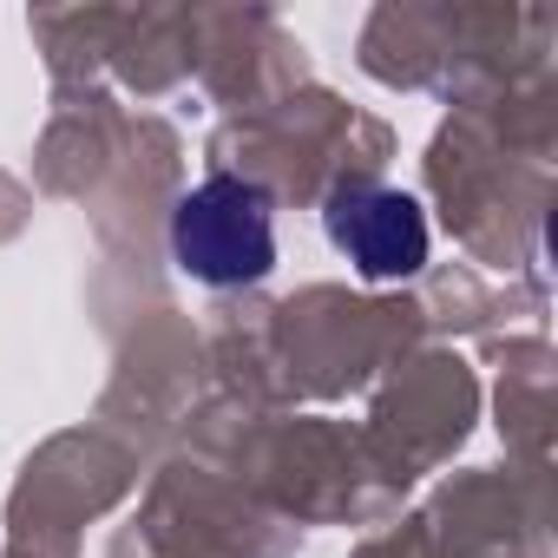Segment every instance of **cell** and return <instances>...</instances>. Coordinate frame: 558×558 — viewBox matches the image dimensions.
Returning a JSON list of instances; mask_svg holds the SVG:
<instances>
[{
    "instance_id": "obj_1",
    "label": "cell",
    "mask_w": 558,
    "mask_h": 558,
    "mask_svg": "<svg viewBox=\"0 0 558 558\" xmlns=\"http://www.w3.org/2000/svg\"><path fill=\"white\" fill-rule=\"evenodd\" d=\"M171 263L204 290H250L276 269V197L256 178L210 171L171 204Z\"/></svg>"
},
{
    "instance_id": "obj_2",
    "label": "cell",
    "mask_w": 558,
    "mask_h": 558,
    "mask_svg": "<svg viewBox=\"0 0 558 558\" xmlns=\"http://www.w3.org/2000/svg\"><path fill=\"white\" fill-rule=\"evenodd\" d=\"M323 236L368 276V283H408L427 263V210L395 184H336L323 204Z\"/></svg>"
}]
</instances>
